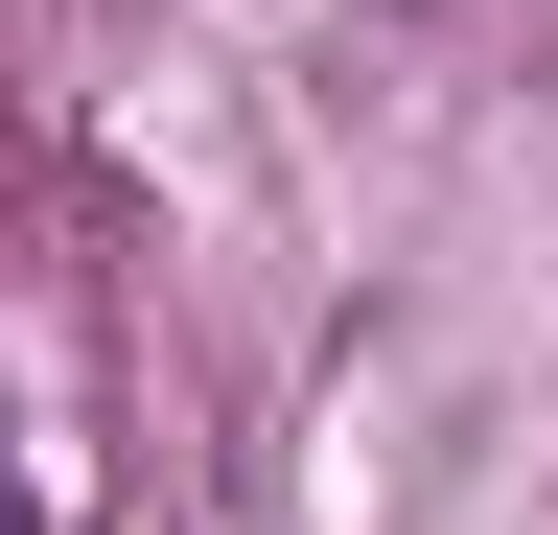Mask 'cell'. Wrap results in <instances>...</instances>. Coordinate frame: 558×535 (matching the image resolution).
<instances>
[{
  "instance_id": "obj_1",
  "label": "cell",
  "mask_w": 558,
  "mask_h": 535,
  "mask_svg": "<svg viewBox=\"0 0 558 535\" xmlns=\"http://www.w3.org/2000/svg\"><path fill=\"white\" fill-rule=\"evenodd\" d=\"M0 535H24V489H0Z\"/></svg>"
}]
</instances>
